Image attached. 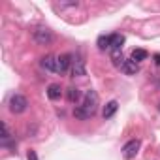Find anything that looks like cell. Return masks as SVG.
I'll return each instance as SVG.
<instances>
[{
	"label": "cell",
	"mask_w": 160,
	"mask_h": 160,
	"mask_svg": "<svg viewBox=\"0 0 160 160\" xmlns=\"http://www.w3.org/2000/svg\"><path fill=\"white\" fill-rule=\"evenodd\" d=\"M28 108V100L23 94H13L10 98V111L12 113H25Z\"/></svg>",
	"instance_id": "obj_3"
},
{
	"label": "cell",
	"mask_w": 160,
	"mask_h": 160,
	"mask_svg": "<svg viewBox=\"0 0 160 160\" xmlns=\"http://www.w3.org/2000/svg\"><path fill=\"white\" fill-rule=\"evenodd\" d=\"M124 43V36L122 34H111V49L113 51H121Z\"/></svg>",
	"instance_id": "obj_12"
},
{
	"label": "cell",
	"mask_w": 160,
	"mask_h": 160,
	"mask_svg": "<svg viewBox=\"0 0 160 160\" xmlns=\"http://www.w3.org/2000/svg\"><path fill=\"white\" fill-rule=\"evenodd\" d=\"M98 104H100L98 92H96V91H92V89H91V91H87V92L83 94L81 104L75 106V109H73V117H75V119H79V121H87V119L94 117V115H96V111H98Z\"/></svg>",
	"instance_id": "obj_1"
},
{
	"label": "cell",
	"mask_w": 160,
	"mask_h": 160,
	"mask_svg": "<svg viewBox=\"0 0 160 160\" xmlns=\"http://www.w3.org/2000/svg\"><path fill=\"white\" fill-rule=\"evenodd\" d=\"M126 75H136L138 72H139V64L138 62H134L132 58L130 60H124V64H122V68H121Z\"/></svg>",
	"instance_id": "obj_9"
},
{
	"label": "cell",
	"mask_w": 160,
	"mask_h": 160,
	"mask_svg": "<svg viewBox=\"0 0 160 160\" xmlns=\"http://www.w3.org/2000/svg\"><path fill=\"white\" fill-rule=\"evenodd\" d=\"M28 160H38V156H36V152H34V151H30V152H28Z\"/></svg>",
	"instance_id": "obj_17"
},
{
	"label": "cell",
	"mask_w": 160,
	"mask_h": 160,
	"mask_svg": "<svg viewBox=\"0 0 160 160\" xmlns=\"http://www.w3.org/2000/svg\"><path fill=\"white\" fill-rule=\"evenodd\" d=\"M72 75H73V77H83V75H87L85 60H83L81 57H77V58L72 62Z\"/></svg>",
	"instance_id": "obj_5"
},
{
	"label": "cell",
	"mask_w": 160,
	"mask_h": 160,
	"mask_svg": "<svg viewBox=\"0 0 160 160\" xmlns=\"http://www.w3.org/2000/svg\"><path fill=\"white\" fill-rule=\"evenodd\" d=\"M145 58H147V51H145V49H134V51H132V60H134V62L139 64V62L145 60Z\"/></svg>",
	"instance_id": "obj_13"
},
{
	"label": "cell",
	"mask_w": 160,
	"mask_h": 160,
	"mask_svg": "<svg viewBox=\"0 0 160 160\" xmlns=\"http://www.w3.org/2000/svg\"><path fill=\"white\" fill-rule=\"evenodd\" d=\"M42 68H45L47 72H57V57L45 55V57L42 58Z\"/></svg>",
	"instance_id": "obj_8"
},
{
	"label": "cell",
	"mask_w": 160,
	"mask_h": 160,
	"mask_svg": "<svg viewBox=\"0 0 160 160\" xmlns=\"http://www.w3.org/2000/svg\"><path fill=\"white\" fill-rule=\"evenodd\" d=\"M139 147H141V143H139V139H130L128 143H124V147H122V156L124 158H134L136 154H138V151H139Z\"/></svg>",
	"instance_id": "obj_4"
},
{
	"label": "cell",
	"mask_w": 160,
	"mask_h": 160,
	"mask_svg": "<svg viewBox=\"0 0 160 160\" xmlns=\"http://www.w3.org/2000/svg\"><path fill=\"white\" fill-rule=\"evenodd\" d=\"M47 96H49V100H58V98L62 96V89H60V85H57V83L49 85V87H47Z\"/></svg>",
	"instance_id": "obj_11"
},
{
	"label": "cell",
	"mask_w": 160,
	"mask_h": 160,
	"mask_svg": "<svg viewBox=\"0 0 160 160\" xmlns=\"http://www.w3.org/2000/svg\"><path fill=\"white\" fill-rule=\"evenodd\" d=\"M72 57L70 55H60V57H57V73H66L68 72V68L72 66Z\"/></svg>",
	"instance_id": "obj_6"
},
{
	"label": "cell",
	"mask_w": 160,
	"mask_h": 160,
	"mask_svg": "<svg viewBox=\"0 0 160 160\" xmlns=\"http://www.w3.org/2000/svg\"><path fill=\"white\" fill-rule=\"evenodd\" d=\"M98 47H100L102 51L111 49V36H100V38H98Z\"/></svg>",
	"instance_id": "obj_15"
},
{
	"label": "cell",
	"mask_w": 160,
	"mask_h": 160,
	"mask_svg": "<svg viewBox=\"0 0 160 160\" xmlns=\"http://www.w3.org/2000/svg\"><path fill=\"white\" fill-rule=\"evenodd\" d=\"M154 62H156V64L160 66V55H154Z\"/></svg>",
	"instance_id": "obj_18"
},
{
	"label": "cell",
	"mask_w": 160,
	"mask_h": 160,
	"mask_svg": "<svg viewBox=\"0 0 160 160\" xmlns=\"http://www.w3.org/2000/svg\"><path fill=\"white\" fill-rule=\"evenodd\" d=\"M32 38H34V42H36L38 45H49V43H53V40H55L53 32H51L49 28H45V27H38V28H34Z\"/></svg>",
	"instance_id": "obj_2"
},
{
	"label": "cell",
	"mask_w": 160,
	"mask_h": 160,
	"mask_svg": "<svg viewBox=\"0 0 160 160\" xmlns=\"http://www.w3.org/2000/svg\"><path fill=\"white\" fill-rule=\"evenodd\" d=\"M66 96H68V102H72V104H81V100H83V94L77 87H70L66 91Z\"/></svg>",
	"instance_id": "obj_7"
},
{
	"label": "cell",
	"mask_w": 160,
	"mask_h": 160,
	"mask_svg": "<svg viewBox=\"0 0 160 160\" xmlns=\"http://www.w3.org/2000/svg\"><path fill=\"white\" fill-rule=\"evenodd\" d=\"M10 138H12V134H10V128H8V124H6V122H2V141L6 143Z\"/></svg>",
	"instance_id": "obj_16"
},
{
	"label": "cell",
	"mask_w": 160,
	"mask_h": 160,
	"mask_svg": "<svg viewBox=\"0 0 160 160\" xmlns=\"http://www.w3.org/2000/svg\"><path fill=\"white\" fill-rule=\"evenodd\" d=\"M117 109H119L117 100H111V102L106 104V108H104V111H102V117H104V119H111V117L117 113Z\"/></svg>",
	"instance_id": "obj_10"
},
{
	"label": "cell",
	"mask_w": 160,
	"mask_h": 160,
	"mask_svg": "<svg viewBox=\"0 0 160 160\" xmlns=\"http://www.w3.org/2000/svg\"><path fill=\"white\" fill-rule=\"evenodd\" d=\"M111 60H113V64L117 66V68H122V64H124V57H122V53L121 51H113L111 53Z\"/></svg>",
	"instance_id": "obj_14"
}]
</instances>
